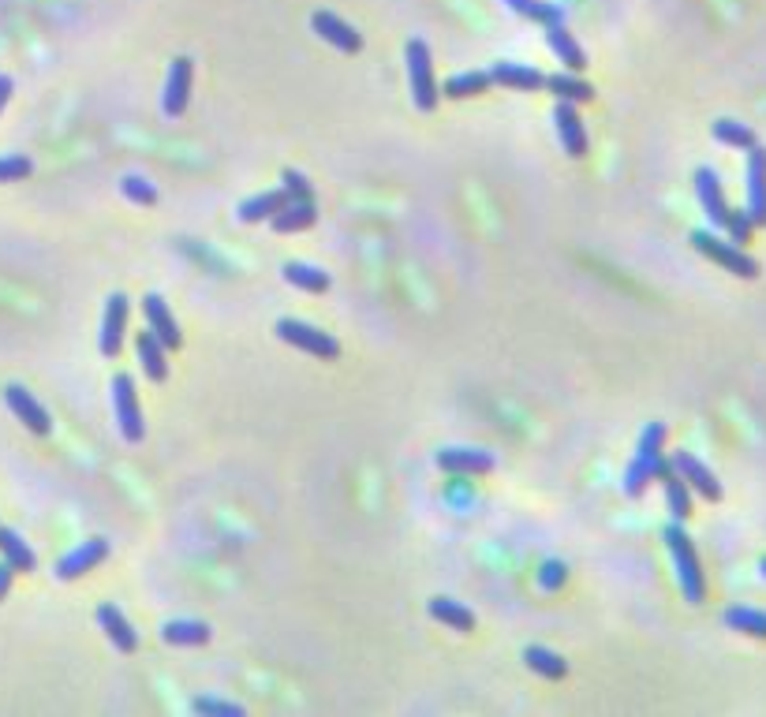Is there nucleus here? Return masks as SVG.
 Returning a JSON list of instances; mask_svg holds the SVG:
<instances>
[{
  "label": "nucleus",
  "mask_w": 766,
  "mask_h": 717,
  "mask_svg": "<svg viewBox=\"0 0 766 717\" xmlns=\"http://www.w3.org/2000/svg\"><path fill=\"white\" fill-rule=\"evenodd\" d=\"M666 422H647L643 434H639L636 456L625 471V493L628 497H643L651 482H658V475L666 471Z\"/></svg>",
  "instance_id": "nucleus-1"
},
{
  "label": "nucleus",
  "mask_w": 766,
  "mask_h": 717,
  "mask_svg": "<svg viewBox=\"0 0 766 717\" xmlns=\"http://www.w3.org/2000/svg\"><path fill=\"white\" fill-rule=\"evenodd\" d=\"M662 538H666V549H669V557H673V568H677V583H681L684 602L703 605V598H707V583H703L696 546H692L688 531H684L681 523L673 520L666 531H662Z\"/></svg>",
  "instance_id": "nucleus-2"
},
{
  "label": "nucleus",
  "mask_w": 766,
  "mask_h": 717,
  "mask_svg": "<svg viewBox=\"0 0 766 717\" xmlns=\"http://www.w3.org/2000/svg\"><path fill=\"white\" fill-rule=\"evenodd\" d=\"M692 247H696L703 258L718 262L725 273H737L744 281H755V277H759V262H755L752 254L740 251L733 239H718L714 232H703V228H699V232H692Z\"/></svg>",
  "instance_id": "nucleus-3"
},
{
  "label": "nucleus",
  "mask_w": 766,
  "mask_h": 717,
  "mask_svg": "<svg viewBox=\"0 0 766 717\" xmlns=\"http://www.w3.org/2000/svg\"><path fill=\"white\" fill-rule=\"evenodd\" d=\"M408 83H412V101L419 113H434L438 109V79H434V60H430V45L423 38L408 42Z\"/></svg>",
  "instance_id": "nucleus-4"
},
{
  "label": "nucleus",
  "mask_w": 766,
  "mask_h": 717,
  "mask_svg": "<svg viewBox=\"0 0 766 717\" xmlns=\"http://www.w3.org/2000/svg\"><path fill=\"white\" fill-rule=\"evenodd\" d=\"M277 337H281L284 344L299 348V352L314 355V359H337V355H341V344L329 337V333H322L318 325L296 322V318H281V322H277Z\"/></svg>",
  "instance_id": "nucleus-5"
},
{
  "label": "nucleus",
  "mask_w": 766,
  "mask_h": 717,
  "mask_svg": "<svg viewBox=\"0 0 766 717\" xmlns=\"http://www.w3.org/2000/svg\"><path fill=\"white\" fill-rule=\"evenodd\" d=\"M113 411H116V422H120L124 441H128V445H139L142 434H146V422H142V408H139V396H135L131 374H116L113 378Z\"/></svg>",
  "instance_id": "nucleus-6"
},
{
  "label": "nucleus",
  "mask_w": 766,
  "mask_h": 717,
  "mask_svg": "<svg viewBox=\"0 0 766 717\" xmlns=\"http://www.w3.org/2000/svg\"><path fill=\"white\" fill-rule=\"evenodd\" d=\"M669 467L688 482V490H696L699 497H707V501H722V482H718V475H714L699 456H692V452H673V456H669Z\"/></svg>",
  "instance_id": "nucleus-7"
},
{
  "label": "nucleus",
  "mask_w": 766,
  "mask_h": 717,
  "mask_svg": "<svg viewBox=\"0 0 766 717\" xmlns=\"http://www.w3.org/2000/svg\"><path fill=\"white\" fill-rule=\"evenodd\" d=\"M4 404H8V411H12L15 419L27 426L30 434H38V437L53 434V419H49V411H45L42 404L34 400V393H27L23 385H8V389H4Z\"/></svg>",
  "instance_id": "nucleus-8"
},
{
  "label": "nucleus",
  "mask_w": 766,
  "mask_h": 717,
  "mask_svg": "<svg viewBox=\"0 0 766 717\" xmlns=\"http://www.w3.org/2000/svg\"><path fill=\"white\" fill-rule=\"evenodd\" d=\"M105 557H109V542H105V538H86L83 546H75L71 553H64V557L57 561V579L71 583V579L94 572Z\"/></svg>",
  "instance_id": "nucleus-9"
},
{
  "label": "nucleus",
  "mask_w": 766,
  "mask_h": 717,
  "mask_svg": "<svg viewBox=\"0 0 766 717\" xmlns=\"http://www.w3.org/2000/svg\"><path fill=\"white\" fill-rule=\"evenodd\" d=\"M191 79H195V64L191 57H176L169 68V79H165V98H161V109L165 116H184L187 101H191Z\"/></svg>",
  "instance_id": "nucleus-10"
},
{
  "label": "nucleus",
  "mask_w": 766,
  "mask_h": 717,
  "mask_svg": "<svg viewBox=\"0 0 766 717\" xmlns=\"http://www.w3.org/2000/svg\"><path fill=\"white\" fill-rule=\"evenodd\" d=\"M124 325H128V296L113 292L105 299V314H101V355L116 359L120 344H124Z\"/></svg>",
  "instance_id": "nucleus-11"
},
{
  "label": "nucleus",
  "mask_w": 766,
  "mask_h": 717,
  "mask_svg": "<svg viewBox=\"0 0 766 717\" xmlns=\"http://www.w3.org/2000/svg\"><path fill=\"white\" fill-rule=\"evenodd\" d=\"M744 213L752 217L755 228L766 225V150L755 142L748 150V206Z\"/></svg>",
  "instance_id": "nucleus-12"
},
{
  "label": "nucleus",
  "mask_w": 766,
  "mask_h": 717,
  "mask_svg": "<svg viewBox=\"0 0 766 717\" xmlns=\"http://www.w3.org/2000/svg\"><path fill=\"white\" fill-rule=\"evenodd\" d=\"M696 198L703 213H707V221L714 228H725V217H729V202H725V191H722V180H718V172L703 165L696 169Z\"/></svg>",
  "instance_id": "nucleus-13"
},
{
  "label": "nucleus",
  "mask_w": 766,
  "mask_h": 717,
  "mask_svg": "<svg viewBox=\"0 0 766 717\" xmlns=\"http://www.w3.org/2000/svg\"><path fill=\"white\" fill-rule=\"evenodd\" d=\"M311 30L322 42L333 45V49H341V53H359V49H363V34L355 27H348L344 19H337L333 12H314Z\"/></svg>",
  "instance_id": "nucleus-14"
},
{
  "label": "nucleus",
  "mask_w": 766,
  "mask_h": 717,
  "mask_svg": "<svg viewBox=\"0 0 766 717\" xmlns=\"http://www.w3.org/2000/svg\"><path fill=\"white\" fill-rule=\"evenodd\" d=\"M554 124H557L561 150H565L568 157H576V161H580V157L587 154V131H583V120H580V113H576V105H572V101H557Z\"/></svg>",
  "instance_id": "nucleus-15"
},
{
  "label": "nucleus",
  "mask_w": 766,
  "mask_h": 717,
  "mask_svg": "<svg viewBox=\"0 0 766 717\" xmlns=\"http://www.w3.org/2000/svg\"><path fill=\"white\" fill-rule=\"evenodd\" d=\"M142 314H146V325H150V333H154V337L161 340L165 348H172V352H176V348L184 344V337H180V325H176L169 303H165L161 296H154V292H150V296L142 299Z\"/></svg>",
  "instance_id": "nucleus-16"
},
{
  "label": "nucleus",
  "mask_w": 766,
  "mask_h": 717,
  "mask_svg": "<svg viewBox=\"0 0 766 717\" xmlns=\"http://www.w3.org/2000/svg\"><path fill=\"white\" fill-rule=\"evenodd\" d=\"M98 624H101V632H105V639H109L120 654H135V650H139V632L131 628V620L124 617L113 602L98 605Z\"/></svg>",
  "instance_id": "nucleus-17"
},
{
  "label": "nucleus",
  "mask_w": 766,
  "mask_h": 717,
  "mask_svg": "<svg viewBox=\"0 0 766 717\" xmlns=\"http://www.w3.org/2000/svg\"><path fill=\"white\" fill-rule=\"evenodd\" d=\"M434 464L449 475H490L494 471V456L483 449H441Z\"/></svg>",
  "instance_id": "nucleus-18"
},
{
  "label": "nucleus",
  "mask_w": 766,
  "mask_h": 717,
  "mask_svg": "<svg viewBox=\"0 0 766 717\" xmlns=\"http://www.w3.org/2000/svg\"><path fill=\"white\" fill-rule=\"evenodd\" d=\"M490 79L497 86H509V90H524V94H535L546 86V75L535 68H527V64H509V60H501L490 68Z\"/></svg>",
  "instance_id": "nucleus-19"
},
{
  "label": "nucleus",
  "mask_w": 766,
  "mask_h": 717,
  "mask_svg": "<svg viewBox=\"0 0 766 717\" xmlns=\"http://www.w3.org/2000/svg\"><path fill=\"white\" fill-rule=\"evenodd\" d=\"M292 202V195L288 191H262V195L255 198H247V202H240V221L243 225H262V221H270V217H277V213L284 210Z\"/></svg>",
  "instance_id": "nucleus-20"
},
{
  "label": "nucleus",
  "mask_w": 766,
  "mask_h": 717,
  "mask_svg": "<svg viewBox=\"0 0 766 717\" xmlns=\"http://www.w3.org/2000/svg\"><path fill=\"white\" fill-rule=\"evenodd\" d=\"M314 221H318V202H314V198H292L277 217H270L273 232H281V236L303 232V228H311Z\"/></svg>",
  "instance_id": "nucleus-21"
},
{
  "label": "nucleus",
  "mask_w": 766,
  "mask_h": 717,
  "mask_svg": "<svg viewBox=\"0 0 766 717\" xmlns=\"http://www.w3.org/2000/svg\"><path fill=\"white\" fill-rule=\"evenodd\" d=\"M546 45H550V53H554L568 71H583L587 68V53L580 49V42L568 34L565 23H554V27H546Z\"/></svg>",
  "instance_id": "nucleus-22"
},
{
  "label": "nucleus",
  "mask_w": 766,
  "mask_h": 717,
  "mask_svg": "<svg viewBox=\"0 0 766 717\" xmlns=\"http://www.w3.org/2000/svg\"><path fill=\"white\" fill-rule=\"evenodd\" d=\"M135 348H139V363H142V370H146V378L150 381H165L169 378V359H165V344L146 329V333H139L135 337Z\"/></svg>",
  "instance_id": "nucleus-23"
},
{
  "label": "nucleus",
  "mask_w": 766,
  "mask_h": 717,
  "mask_svg": "<svg viewBox=\"0 0 766 717\" xmlns=\"http://www.w3.org/2000/svg\"><path fill=\"white\" fill-rule=\"evenodd\" d=\"M210 635V624H202V620H165L161 624V639L169 647H202V643H210Z\"/></svg>",
  "instance_id": "nucleus-24"
},
{
  "label": "nucleus",
  "mask_w": 766,
  "mask_h": 717,
  "mask_svg": "<svg viewBox=\"0 0 766 717\" xmlns=\"http://www.w3.org/2000/svg\"><path fill=\"white\" fill-rule=\"evenodd\" d=\"M281 277L292 284V288H299V292H311V296H322V292H329V284H333L329 273H322L318 266H307V262H284Z\"/></svg>",
  "instance_id": "nucleus-25"
},
{
  "label": "nucleus",
  "mask_w": 766,
  "mask_h": 717,
  "mask_svg": "<svg viewBox=\"0 0 766 717\" xmlns=\"http://www.w3.org/2000/svg\"><path fill=\"white\" fill-rule=\"evenodd\" d=\"M658 482H662V490H666L669 516H673L677 523H684L688 516H692V490H688V482H684L669 464H666V471L658 475Z\"/></svg>",
  "instance_id": "nucleus-26"
},
{
  "label": "nucleus",
  "mask_w": 766,
  "mask_h": 717,
  "mask_svg": "<svg viewBox=\"0 0 766 717\" xmlns=\"http://www.w3.org/2000/svg\"><path fill=\"white\" fill-rule=\"evenodd\" d=\"M426 613L434 620H441V624H449L453 632H471V628H475V613H471L468 605L453 602V598H441V594L426 602Z\"/></svg>",
  "instance_id": "nucleus-27"
},
{
  "label": "nucleus",
  "mask_w": 766,
  "mask_h": 717,
  "mask_svg": "<svg viewBox=\"0 0 766 717\" xmlns=\"http://www.w3.org/2000/svg\"><path fill=\"white\" fill-rule=\"evenodd\" d=\"M542 90H550L557 101H572V105L595 98V86L583 83L576 71H572V75H561V71H557V75H546V86H542Z\"/></svg>",
  "instance_id": "nucleus-28"
},
{
  "label": "nucleus",
  "mask_w": 766,
  "mask_h": 717,
  "mask_svg": "<svg viewBox=\"0 0 766 717\" xmlns=\"http://www.w3.org/2000/svg\"><path fill=\"white\" fill-rule=\"evenodd\" d=\"M0 557L12 564L15 572H34V568H38V557H34V549H30L23 538L15 535L12 527H0Z\"/></svg>",
  "instance_id": "nucleus-29"
},
{
  "label": "nucleus",
  "mask_w": 766,
  "mask_h": 717,
  "mask_svg": "<svg viewBox=\"0 0 766 717\" xmlns=\"http://www.w3.org/2000/svg\"><path fill=\"white\" fill-rule=\"evenodd\" d=\"M494 86V79H490V71H460V75H453L449 83H445V98H479V94H486Z\"/></svg>",
  "instance_id": "nucleus-30"
},
{
  "label": "nucleus",
  "mask_w": 766,
  "mask_h": 717,
  "mask_svg": "<svg viewBox=\"0 0 766 717\" xmlns=\"http://www.w3.org/2000/svg\"><path fill=\"white\" fill-rule=\"evenodd\" d=\"M722 624H725V628H733V632L759 635V639H766V613H763V609L733 605V609H725V613H722Z\"/></svg>",
  "instance_id": "nucleus-31"
},
{
  "label": "nucleus",
  "mask_w": 766,
  "mask_h": 717,
  "mask_svg": "<svg viewBox=\"0 0 766 717\" xmlns=\"http://www.w3.org/2000/svg\"><path fill=\"white\" fill-rule=\"evenodd\" d=\"M524 661H527V669H531V673L546 676V680H561V676H568V661L561 658V654H554V650H546V647H527Z\"/></svg>",
  "instance_id": "nucleus-32"
},
{
  "label": "nucleus",
  "mask_w": 766,
  "mask_h": 717,
  "mask_svg": "<svg viewBox=\"0 0 766 717\" xmlns=\"http://www.w3.org/2000/svg\"><path fill=\"white\" fill-rule=\"evenodd\" d=\"M505 4H509L516 15H524V19H531V23H542V27L565 23L561 8H557V4H550V0H505Z\"/></svg>",
  "instance_id": "nucleus-33"
},
{
  "label": "nucleus",
  "mask_w": 766,
  "mask_h": 717,
  "mask_svg": "<svg viewBox=\"0 0 766 717\" xmlns=\"http://www.w3.org/2000/svg\"><path fill=\"white\" fill-rule=\"evenodd\" d=\"M714 139L722 142V146H733V150H752L755 131L748 124H740V120H718L714 124Z\"/></svg>",
  "instance_id": "nucleus-34"
},
{
  "label": "nucleus",
  "mask_w": 766,
  "mask_h": 717,
  "mask_svg": "<svg viewBox=\"0 0 766 717\" xmlns=\"http://www.w3.org/2000/svg\"><path fill=\"white\" fill-rule=\"evenodd\" d=\"M120 191H124L131 202H139V206H157V187L150 180H142V176H124V180H120Z\"/></svg>",
  "instance_id": "nucleus-35"
},
{
  "label": "nucleus",
  "mask_w": 766,
  "mask_h": 717,
  "mask_svg": "<svg viewBox=\"0 0 766 717\" xmlns=\"http://www.w3.org/2000/svg\"><path fill=\"white\" fill-rule=\"evenodd\" d=\"M34 172V161L27 154H8L0 157V183H15V180H27Z\"/></svg>",
  "instance_id": "nucleus-36"
},
{
  "label": "nucleus",
  "mask_w": 766,
  "mask_h": 717,
  "mask_svg": "<svg viewBox=\"0 0 766 717\" xmlns=\"http://www.w3.org/2000/svg\"><path fill=\"white\" fill-rule=\"evenodd\" d=\"M752 228L755 225H752V217H748V213H744V210H729V217H725V232H729V239H733L737 247L752 239Z\"/></svg>",
  "instance_id": "nucleus-37"
},
{
  "label": "nucleus",
  "mask_w": 766,
  "mask_h": 717,
  "mask_svg": "<svg viewBox=\"0 0 766 717\" xmlns=\"http://www.w3.org/2000/svg\"><path fill=\"white\" fill-rule=\"evenodd\" d=\"M281 180H284V191H288V195H292V198H314V187H311V183H307V176H303V172L284 169Z\"/></svg>",
  "instance_id": "nucleus-38"
},
{
  "label": "nucleus",
  "mask_w": 766,
  "mask_h": 717,
  "mask_svg": "<svg viewBox=\"0 0 766 717\" xmlns=\"http://www.w3.org/2000/svg\"><path fill=\"white\" fill-rule=\"evenodd\" d=\"M195 714H243V706L236 703H217V699H195L191 703Z\"/></svg>",
  "instance_id": "nucleus-39"
},
{
  "label": "nucleus",
  "mask_w": 766,
  "mask_h": 717,
  "mask_svg": "<svg viewBox=\"0 0 766 717\" xmlns=\"http://www.w3.org/2000/svg\"><path fill=\"white\" fill-rule=\"evenodd\" d=\"M12 576H15V568L8 561H0V602H4V594L12 591Z\"/></svg>",
  "instance_id": "nucleus-40"
},
{
  "label": "nucleus",
  "mask_w": 766,
  "mask_h": 717,
  "mask_svg": "<svg viewBox=\"0 0 766 717\" xmlns=\"http://www.w3.org/2000/svg\"><path fill=\"white\" fill-rule=\"evenodd\" d=\"M12 90H15L12 79H8V75H0V113H4V105L12 101Z\"/></svg>",
  "instance_id": "nucleus-41"
},
{
  "label": "nucleus",
  "mask_w": 766,
  "mask_h": 717,
  "mask_svg": "<svg viewBox=\"0 0 766 717\" xmlns=\"http://www.w3.org/2000/svg\"><path fill=\"white\" fill-rule=\"evenodd\" d=\"M759 572H763V579H766V557H763V561H759Z\"/></svg>",
  "instance_id": "nucleus-42"
}]
</instances>
